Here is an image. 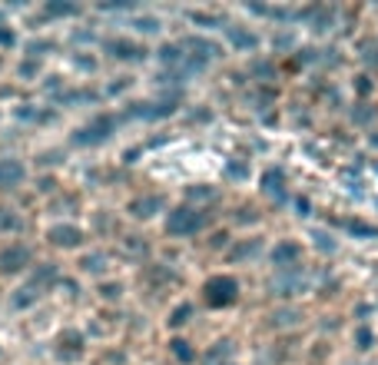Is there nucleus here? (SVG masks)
I'll use <instances>...</instances> for the list:
<instances>
[{
	"label": "nucleus",
	"instance_id": "obj_7",
	"mask_svg": "<svg viewBox=\"0 0 378 365\" xmlns=\"http://www.w3.org/2000/svg\"><path fill=\"white\" fill-rule=\"evenodd\" d=\"M156 209H163L160 196H146V199H133V203H130V213L136 216V219H150Z\"/></svg>",
	"mask_w": 378,
	"mask_h": 365
},
{
	"label": "nucleus",
	"instance_id": "obj_11",
	"mask_svg": "<svg viewBox=\"0 0 378 365\" xmlns=\"http://www.w3.org/2000/svg\"><path fill=\"white\" fill-rule=\"evenodd\" d=\"M229 40L236 43V47H242V50H249V47H256V37L246 30H236V27H229Z\"/></svg>",
	"mask_w": 378,
	"mask_h": 365
},
{
	"label": "nucleus",
	"instance_id": "obj_5",
	"mask_svg": "<svg viewBox=\"0 0 378 365\" xmlns=\"http://www.w3.org/2000/svg\"><path fill=\"white\" fill-rule=\"evenodd\" d=\"M30 262V253L23 246H11L0 253V272H17V269H23Z\"/></svg>",
	"mask_w": 378,
	"mask_h": 365
},
{
	"label": "nucleus",
	"instance_id": "obj_8",
	"mask_svg": "<svg viewBox=\"0 0 378 365\" xmlns=\"http://www.w3.org/2000/svg\"><path fill=\"white\" fill-rule=\"evenodd\" d=\"M107 50L113 57H119V60H140L143 50L136 47V43H126V40H107Z\"/></svg>",
	"mask_w": 378,
	"mask_h": 365
},
{
	"label": "nucleus",
	"instance_id": "obj_4",
	"mask_svg": "<svg viewBox=\"0 0 378 365\" xmlns=\"http://www.w3.org/2000/svg\"><path fill=\"white\" fill-rule=\"evenodd\" d=\"M47 239H50L54 246H60V249H73V246L83 243V233H80L76 226H70V223H60V226H50Z\"/></svg>",
	"mask_w": 378,
	"mask_h": 365
},
{
	"label": "nucleus",
	"instance_id": "obj_19",
	"mask_svg": "<svg viewBox=\"0 0 378 365\" xmlns=\"http://www.w3.org/2000/svg\"><path fill=\"white\" fill-rule=\"evenodd\" d=\"M83 266H87V269H90V272H97V269H100V256H90V259H87V262H83Z\"/></svg>",
	"mask_w": 378,
	"mask_h": 365
},
{
	"label": "nucleus",
	"instance_id": "obj_18",
	"mask_svg": "<svg viewBox=\"0 0 378 365\" xmlns=\"http://www.w3.org/2000/svg\"><path fill=\"white\" fill-rule=\"evenodd\" d=\"M160 57L166 60V64H176V60H179V50H176V47H163Z\"/></svg>",
	"mask_w": 378,
	"mask_h": 365
},
{
	"label": "nucleus",
	"instance_id": "obj_10",
	"mask_svg": "<svg viewBox=\"0 0 378 365\" xmlns=\"http://www.w3.org/2000/svg\"><path fill=\"white\" fill-rule=\"evenodd\" d=\"M299 256H302V249L295 246V243H282V246H276V253H272V262H276V266H289V262H295Z\"/></svg>",
	"mask_w": 378,
	"mask_h": 365
},
{
	"label": "nucleus",
	"instance_id": "obj_6",
	"mask_svg": "<svg viewBox=\"0 0 378 365\" xmlns=\"http://www.w3.org/2000/svg\"><path fill=\"white\" fill-rule=\"evenodd\" d=\"M23 176H27L23 163H17V160H0V186H4V190H7V186H17Z\"/></svg>",
	"mask_w": 378,
	"mask_h": 365
},
{
	"label": "nucleus",
	"instance_id": "obj_1",
	"mask_svg": "<svg viewBox=\"0 0 378 365\" xmlns=\"http://www.w3.org/2000/svg\"><path fill=\"white\" fill-rule=\"evenodd\" d=\"M206 226V216L199 209H189V206H179L166 216V233L170 236H193Z\"/></svg>",
	"mask_w": 378,
	"mask_h": 365
},
{
	"label": "nucleus",
	"instance_id": "obj_17",
	"mask_svg": "<svg viewBox=\"0 0 378 365\" xmlns=\"http://www.w3.org/2000/svg\"><path fill=\"white\" fill-rule=\"evenodd\" d=\"M33 299H37V296H33V289H27V296H23V289H20V296H13V306L20 309V306H30Z\"/></svg>",
	"mask_w": 378,
	"mask_h": 365
},
{
	"label": "nucleus",
	"instance_id": "obj_15",
	"mask_svg": "<svg viewBox=\"0 0 378 365\" xmlns=\"http://www.w3.org/2000/svg\"><path fill=\"white\" fill-rule=\"evenodd\" d=\"M173 352L179 355L183 362H193V349H189V345H186V342H173Z\"/></svg>",
	"mask_w": 378,
	"mask_h": 365
},
{
	"label": "nucleus",
	"instance_id": "obj_14",
	"mask_svg": "<svg viewBox=\"0 0 378 365\" xmlns=\"http://www.w3.org/2000/svg\"><path fill=\"white\" fill-rule=\"evenodd\" d=\"M133 27H136V30H143V33H156V30H160V21H153V17H136V21H133Z\"/></svg>",
	"mask_w": 378,
	"mask_h": 365
},
{
	"label": "nucleus",
	"instance_id": "obj_13",
	"mask_svg": "<svg viewBox=\"0 0 378 365\" xmlns=\"http://www.w3.org/2000/svg\"><path fill=\"white\" fill-rule=\"evenodd\" d=\"M80 7L76 4H47V13L50 17H66V13H76Z\"/></svg>",
	"mask_w": 378,
	"mask_h": 365
},
{
	"label": "nucleus",
	"instance_id": "obj_16",
	"mask_svg": "<svg viewBox=\"0 0 378 365\" xmlns=\"http://www.w3.org/2000/svg\"><path fill=\"white\" fill-rule=\"evenodd\" d=\"M189 312H193V309H189V306H179V309L173 312V319H170V325H179V323H186V315H189Z\"/></svg>",
	"mask_w": 378,
	"mask_h": 365
},
{
	"label": "nucleus",
	"instance_id": "obj_12",
	"mask_svg": "<svg viewBox=\"0 0 378 365\" xmlns=\"http://www.w3.org/2000/svg\"><path fill=\"white\" fill-rule=\"evenodd\" d=\"M266 193H272V196H282V170H269L266 173Z\"/></svg>",
	"mask_w": 378,
	"mask_h": 365
},
{
	"label": "nucleus",
	"instance_id": "obj_2",
	"mask_svg": "<svg viewBox=\"0 0 378 365\" xmlns=\"http://www.w3.org/2000/svg\"><path fill=\"white\" fill-rule=\"evenodd\" d=\"M239 296V286L236 279H229V276H213V279L206 282V299L209 306H229V302H236Z\"/></svg>",
	"mask_w": 378,
	"mask_h": 365
},
{
	"label": "nucleus",
	"instance_id": "obj_9",
	"mask_svg": "<svg viewBox=\"0 0 378 365\" xmlns=\"http://www.w3.org/2000/svg\"><path fill=\"white\" fill-rule=\"evenodd\" d=\"M173 103H156V107H153V103H140V107H133L130 113L133 117H143V120H153V117H170V113H173Z\"/></svg>",
	"mask_w": 378,
	"mask_h": 365
},
{
	"label": "nucleus",
	"instance_id": "obj_20",
	"mask_svg": "<svg viewBox=\"0 0 378 365\" xmlns=\"http://www.w3.org/2000/svg\"><path fill=\"white\" fill-rule=\"evenodd\" d=\"M0 43L7 47V43H13V33L11 30H0Z\"/></svg>",
	"mask_w": 378,
	"mask_h": 365
},
{
	"label": "nucleus",
	"instance_id": "obj_3",
	"mask_svg": "<svg viewBox=\"0 0 378 365\" xmlns=\"http://www.w3.org/2000/svg\"><path fill=\"white\" fill-rule=\"evenodd\" d=\"M113 129H117V120L107 117V120H97V123H90V127L76 129L73 133V143L76 146H93V143H103L113 137Z\"/></svg>",
	"mask_w": 378,
	"mask_h": 365
}]
</instances>
